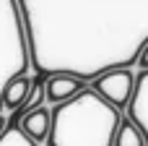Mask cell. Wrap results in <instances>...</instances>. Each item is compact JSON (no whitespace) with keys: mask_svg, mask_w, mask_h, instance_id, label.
<instances>
[{"mask_svg":"<svg viewBox=\"0 0 148 146\" xmlns=\"http://www.w3.org/2000/svg\"><path fill=\"white\" fill-rule=\"evenodd\" d=\"M49 123H52V115H49V110L42 104V107H36V110H29L23 118H21V131L34 141V144H39V141H47V136H49Z\"/></svg>","mask_w":148,"mask_h":146,"instance_id":"6","label":"cell"},{"mask_svg":"<svg viewBox=\"0 0 148 146\" xmlns=\"http://www.w3.org/2000/svg\"><path fill=\"white\" fill-rule=\"evenodd\" d=\"M31 94H34V81L26 73H16L13 78H8V84L0 91V107L10 110V115H13V112H18V110L26 107V102L31 99Z\"/></svg>","mask_w":148,"mask_h":146,"instance_id":"5","label":"cell"},{"mask_svg":"<svg viewBox=\"0 0 148 146\" xmlns=\"http://www.w3.org/2000/svg\"><path fill=\"white\" fill-rule=\"evenodd\" d=\"M49 115V146H112L122 118L91 89H83L70 102L55 104Z\"/></svg>","mask_w":148,"mask_h":146,"instance_id":"1","label":"cell"},{"mask_svg":"<svg viewBox=\"0 0 148 146\" xmlns=\"http://www.w3.org/2000/svg\"><path fill=\"white\" fill-rule=\"evenodd\" d=\"M3 133H5V118L0 115V136H3Z\"/></svg>","mask_w":148,"mask_h":146,"instance_id":"10","label":"cell"},{"mask_svg":"<svg viewBox=\"0 0 148 146\" xmlns=\"http://www.w3.org/2000/svg\"><path fill=\"white\" fill-rule=\"evenodd\" d=\"M83 81L70 76V73H55V76H47L44 81V102L49 104H62V102H70L73 97H78L83 91Z\"/></svg>","mask_w":148,"mask_h":146,"instance_id":"4","label":"cell"},{"mask_svg":"<svg viewBox=\"0 0 148 146\" xmlns=\"http://www.w3.org/2000/svg\"><path fill=\"white\" fill-rule=\"evenodd\" d=\"M112 146H146L143 133L130 123V118H120L117 133H114V144Z\"/></svg>","mask_w":148,"mask_h":146,"instance_id":"7","label":"cell"},{"mask_svg":"<svg viewBox=\"0 0 148 146\" xmlns=\"http://www.w3.org/2000/svg\"><path fill=\"white\" fill-rule=\"evenodd\" d=\"M0 146H36L21 128H16V131H5L3 136H0Z\"/></svg>","mask_w":148,"mask_h":146,"instance_id":"8","label":"cell"},{"mask_svg":"<svg viewBox=\"0 0 148 146\" xmlns=\"http://www.w3.org/2000/svg\"><path fill=\"white\" fill-rule=\"evenodd\" d=\"M127 118L143 133L148 146V71H140L135 76V89H133V97L127 104Z\"/></svg>","mask_w":148,"mask_h":146,"instance_id":"3","label":"cell"},{"mask_svg":"<svg viewBox=\"0 0 148 146\" xmlns=\"http://www.w3.org/2000/svg\"><path fill=\"white\" fill-rule=\"evenodd\" d=\"M138 65H140V71H148V42L143 44V50L138 55Z\"/></svg>","mask_w":148,"mask_h":146,"instance_id":"9","label":"cell"},{"mask_svg":"<svg viewBox=\"0 0 148 146\" xmlns=\"http://www.w3.org/2000/svg\"><path fill=\"white\" fill-rule=\"evenodd\" d=\"M133 89H135V73L127 71V68H112V71L96 76L94 84H91V91H96V94H99L107 104H112L117 112H122V110L130 104Z\"/></svg>","mask_w":148,"mask_h":146,"instance_id":"2","label":"cell"}]
</instances>
